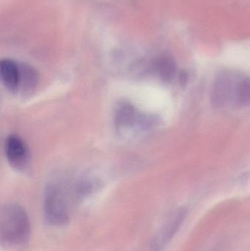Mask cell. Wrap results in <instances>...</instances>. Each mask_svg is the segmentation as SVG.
I'll return each mask as SVG.
<instances>
[{
  "label": "cell",
  "instance_id": "obj_1",
  "mask_svg": "<svg viewBox=\"0 0 250 251\" xmlns=\"http://www.w3.org/2000/svg\"><path fill=\"white\" fill-rule=\"evenodd\" d=\"M30 234L29 217L22 206L6 205L0 214V240L6 247L20 246L27 241Z\"/></svg>",
  "mask_w": 250,
  "mask_h": 251
},
{
  "label": "cell",
  "instance_id": "obj_2",
  "mask_svg": "<svg viewBox=\"0 0 250 251\" xmlns=\"http://www.w3.org/2000/svg\"><path fill=\"white\" fill-rule=\"evenodd\" d=\"M44 213L47 222L60 226L68 222L69 206L63 189L56 184L48 185L44 196Z\"/></svg>",
  "mask_w": 250,
  "mask_h": 251
},
{
  "label": "cell",
  "instance_id": "obj_3",
  "mask_svg": "<svg viewBox=\"0 0 250 251\" xmlns=\"http://www.w3.org/2000/svg\"><path fill=\"white\" fill-rule=\"evenodd\" d=\"M187 215L186 208L177 209L163 224L153 238L151 251H164L177 234Z\"/></svg>",
  "mask_w": 250,
  "mask_h": 251
},
{
  "label": "cell",
  "instance_id": "obj_4",
  "mask_svg": "<svg viewBox=\"0 0 250 251\" xmlns=\"http://www.w3.org/2000/svg\"><path fill=\"white\" fill-rule=\"evenodd\" d=\"M154 120L141 116L130 104L123 103L117 107L115 113L116 126L120 130L135 128H147L154 124Z\"/></svg>",
  "mask_w": 250,
  "mask_h": 251
},
{
  "label": "cell",
  "instance_id": "obj_5",
  "mask_svg": "<svg viewBox=\"0 0 250 251\" xmlns=\"http://www.w3.org/2000/svg\"><path fill=\"white\" fill-rule=\"evenodd\" d=\"M5 153L11 166L17 170H23L29 161V151L24 142L19 136L7 137L5 142Z\"/></svg>",
  "mask_w": 250,
  "mask_h": 251
},
{
  "label": "cell",
  "instance_id": "obj_6",
  "mask_svg": "<svg viewBox=\"0 0 250 251\" xmlns=\"http://www.w3.org/2000/svg\"><path fill=\"white\" fill-rule=\"evenodd\" d=\"M0 74L3 84L9 91H19L20 83V66L16 61L4 59L0 63Z\"/></svg>",
  "mask_w": 250,
  "mask_h": 251
},
{
  "label": "cell",
  "instance_id": "obj_7",
  "mask_svg": "<svg viewBox=\"0 0 250 251\" xmlns=\"http://www.w3.org/2000/svg\"><path fill=\"white\" fill-rule=\"evenodd\" d=\"M233 81L228 75H222L216 80L213 90V102L217 106H222L227 102V100L234 93Z\"/></svg>",
  "mask_w": 250,
  "mask_h": 251
},
{
  "label": "cell",
  "instance_id": "obj_8",
  "mask_svg": "<svg viewBox=\"0 0 250 251\" xmlns=\"http://www.w3.org/2000/svg\"><path fill=\"white\" fill-rule=\"evenodd\" d=\"M20 83L19 91L23 95H29L36 88L38 75L36 70L26 63H20Z\"/></svg>",
  "mask_w": 250,
  "mask_h": 251
},
{
  "label": "cell",
  "instance_id": "obj_9",
  "mask_svg": "<svg viewBox=\"0 0 250 251\" xmlns=\"http://www.w3.org/2000/svg\"><path fill=\"white\" fill-rule=\"evenodd\" d=\"M156 69L161 79L171 80L176 73V64L174 60L168 56H163L157 60Z\"/></svg>",
  "mask_w": 250,
  "mask_h": 251
},
{
  "label": "cell",
  "instance_id": "obj_10",
  "mask_svg": "<svg viewBox=\"0 0 250 251\" xmlns=\"http://www.w3.org/2000/svg\"><path fill=\"white\" fill-rule=\"evenodd\" d=\"M235 101L237 105L245 107L250 104V79L240 81L235 88L233 93Z\"/></svg>",
  "mask_w": 250,
  "mask_h": 251
}]
</instances>
